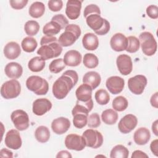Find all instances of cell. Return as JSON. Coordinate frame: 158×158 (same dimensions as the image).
I'll list each match as a JSON object with an SVG mask.
<instances>
[{
    "label": "cell",
    "mask_w": 158,
    "mask_h": 158,
    "mask_svg": "<svg viewBox=\"0 0 158 158\" xmlns=\"http://www.w3.org/2000/svg\"><path fill=\"white\" fill-rule=\"evenodd\" d=\"M101 81V78L100 75L94 71L88 72L83 77V83L89 85L93 89H94L100 85Z\"/></svg>",
    "instance_id": "cell-26"
},
{
    "label": "cell",
    "mask_w": 158,
    "mask_h": 158,
    "mask_svg": "<svg viewBox=\"0 0 158 158\" xmlns=\"http://www.w3.org/2000/svg\"><path fill=\"white\" fill-rule=\"evenodd\" d=\"M128 44L126 51L130 53H134L137 52L140 46V43L138 38L135 36H130L127 38Z\"/></svg>",
    "instance_id": "cell-39"
},
{
    "label": "cell",
    "mask_w": 158,
    "mask_h": 158,
    "mask_svg": "<svg viewBox=\"0 0 158 158\" xmlns=\"http://www.w3.org/2000/svg\"><path fill=\"white\" fill-rule=\"evenodd\" d=\"M110 44L112 49L115 51L120 52L125 51L128 44L127 38L121 33H117L112 36Z\"/></svg>",
    "instance_id": "cell-18"
},
{
    "label": "cell",
    "mask_w": 158,
    "mask_h": 158,
    "mask_svg": "<svg viewBox=\"0 0 158 158\" xmlns=\"http://www.w3.org/2000/svg\"><path fill=\"white\" fill-rule=\"evenodd\" d=\"M83 62L84 65L89 69H94L99 64L98 57L92 53H86L83 57Z\"/></svg>",
    "instance_id": "cell-37"
},
{
    "label": "cell",
    "mask_w": 158,
    "mask_h": 158,
    "mask_svg": "<svg viewBox=\"0 0 158 158\" xmlns=\"http://www.w3.org/2000/svg\"><path fill=\"white\" fill-rule=\"evenodd\" d=\"M5 74L9 78L17 79L20 78L23 73V68L22 65L15 62L8 63L5 67Z\"/></svg>",
    "instance_id": "cell-22"
},
{
    "label": "cell",
    "mask_w": 158,
    "mask_h": 158,
    "mask_svg": "<svg viewBox=\"0 0 158 158\" xmlns=\"http://www.w3.org/2000/svg\"><path fill=\"white\" fill-rule=\"evenodd\" d=\"M125 85L124 80L118 76H112L106 80V86L109 92L113 94L121 93Z\"/></svg>",
    "instance_id": "cell-15"
},
{
    "label": "cell",
    "mask_w": 158,
    "mask_h": 158,
    "mask_svg": "<svg viewBox=\"0 0 158 158\" xmlns=\"http://www.w3.org/2000/svg\"><path fill=\"white\" fill-rule=\"evenodd\" d=\"M147 82V78L145 76L137 75L128 79V86L132 93L139 95L143 93Z\"/></svg>",
    "instance_id": "cell-10"
},
{
    "label": "cell",
    "mask_w": 158,
    "mask_h": 158,
    "mask_svg": "<svg viewBox=\"0 0 158 158\" xmlns=\"http://www.w3.org/2000/svg\"><path fill=\"white\" fill-rule=\"evenodd\" d=\"M151 138L149 130L145 127H140L134 133L133 139L136 144L144 145L148 143Z\"/></svg>",
    "instance_id": "cell-24"
},
{
    "label": "cell",
    "mask_w": 158,
    "mask_h": 158,
    "mask_svg": "<svg viewBox=\"0 0 158 158\" xmlns=\"http://www.w3.org/2000/svg\"><path fill=\"white\" fill-rule=\"evenodd\" d=\"M80 27L78 25L69 24L65 31L59 36L58 42L61 46L67 47L72 46L81 35Z\"/></svg>",
    "instance_id": "cell-4"
},
{
    "label": "cell",
    "mask_w": 158,
    "mask_h": 158,
    "mask_svg": "<svg viewBox=\"0 0 158 158\" xmlns=\"http://www.w3.org/2000/svg\"><path fill=\"white\" fill-rule=\"evenodd\" d=\"M51 20L57 22L62 27V28H65L69 25V21L63 14H57L52 17Z\"/></svg>",
    "instance_id": "cell-45"
},
{
    "label": "cell",
    "mask_w": 158,
    "mask_h": 158,
    "mask_svg": "<svg viewBox=\"0 0 158 158\" xmlns=\"http://www.w3.org/2000/svg\"><path fill=\"white\" fill-rule=\"evenodd\" d=\"M45 11L44 4L39 1L34 2L29 7L28 13L29 15L33 18H40L44 14Z\"/></svg>",
    "instance_id": "cell-28"
},
{
    "label": "cell",
    "mask_w": 158,
    "mask_h": 158,
    "mask_svg": "<svg viewBox=\"0 0 158 158\" xmlns=\"http://www.w3.org/2000/svg\"><path fill=\"white\" fill-rule=\"evenodd\" d=\"M41 47L37 51V54L43 59L57 57L60 55L62 48L56 37L53 36H43L40 41Z\"/></svg>",
    "instance_id": "cell-2"
},
{
    "label": "cell",
    "mask_w": 158,
    "mask_h": 158,
    "mask_svg": "<svg viewBox=\"0 0 158 158\" xmlns=\"http://www.w3.org/2000/svg\"><path fill=\"white\" fill-rule=\"evenodd\" d=\"M65 67V64L64 62V60L62 58L53 60L49 65V71L51 73H58L60 72Z\"/></svg>",
    "instance_id": "cell-41"
},
{
    "label": "cell",
    "mask_w": 158,
    "mask_h": 158,
    "mask_svg": "<svg viewBox=\"0 0 158 158\" xmlns=\"http://www.w3.org/2000/svg\"><path fill=\"white\" fill-rule=\"evenodd\" d=\"M118 114L114 109H109L104 110L101 114L103 122L107 125H114L118 120Z\"/></svg>",
    "instance_id": "cell-31"
},
{
    "label": "cell",
    "mask_w": 158,
    "mask_h": 158,
    "mask_svg": "<svg viewBox=\"0 0 158 158\" xmlns=\"http://www.w3.org/2000/svg\"><path fill=\"white\" fill-rule=\"evenodd\" d=\"M73 117V123L75 127L81 129L86 125L88 115L84 114H75Z\"/></svg>",
    "instance_id": "cell-40"
},
{
    "label": "cell",
    "mask_w": 158,
    "mask_h": 158,
    "mask_svg": "<svg viewBox=\"0 0 158 158\" xmlns=\"http://www.w3.org/2000/svg\"><path fill=\"white\" fill-rule=\"evenodd\" d=\"M21 92V85L15 79L10 80L4 83L1 88V94L6 99L17 98Z\"/></svg>",
    "instance_id": "cell-7"
},
{
    "label": "cell",
    "mask_w": 158,
    "mask_h": 158,
    "mask_svg": "<svg viewBox=\"0 0 158 158\" xmlns=\"http://www.w3.org/2000/svg\"><path fill=\"white\" fill-rule=\"evenodd\" d=\"M88 126L89 128H97L101 125L99 115L97 113H93L88 116Z\"/></svg>",
    "instance_id": "cell-42"
},
{
    "label": "cell",
    "mask_w": 158,
    "mask_h": 158,
    "mask_svg": "<svg viewBox=\"0 0 158 158\" xmlns=\"http://www.w3.org/2000/svg\"><path fill=\"white\" fill-rule=\"evenodd\" d=\"M129 155L128 149L122 144L115 146L111 150L110 157L111 158H127Z\"/></svg>",
    "instance_id": "cell-33"
},
{
    "label": "cell",
    "mask_w": 158,
    "mask_h": 158,
    "mask_svg": "<svg viewBox=\"0 0 158 158\" xmlns=\"http://www.w3.org/2000/svg\"><path fill=\"white\" fill-rule=\"evenodd\" d=\"M72 155L70 154V153L67 151H59L57 156L56 157H72Z\"/></svg>",
    "instance_id": "cell-52"
},
{
    "label": "cell",
    "mask_w": 158,
    "mask_h": 158,
    "mask_svg": "<svg viewBox=\"0 0 158 158\" xmlns=\"http://www.w3.org/2000/svg\"><path fill=\"white\" fill-rule=\"evenodd\" d=\"M93 14H97L100 15L101 10L99 7L96 4L88 5L84 9V12H83L84 17L86 19L89 15Z\"/></svg>",
    "instance_id": "cell-43"
},
{
    "label": "cell",
    "mask_w": 158,
    "mask_h": 158,
    "mask_svg": "<svg viewBox=\"0 0 158 158\" xmlns=\"http://www.w3.org/2000/svg\"><path fill=\"white\" fill-rule=\"evenodd\" d=\"M82 57L80 52L76 50H70L67 51L64 56V62L65 65L76 67L80 64Z\"/></svg>",
    "instance_id": "cell-20"
},
{
    "label": "cell",
    "mask_w": 158,
    "mask_h": 158,
    "mask_svg": "<svg viewBox=\"0 0 158 158\" xmlns=\"http://www.w3.org/2000/svg\"><path fill=\"white\" fill-rule=\"evenodd\" d=\"M78 80V76L76 71L66 70L54 81L52 89L53 95L58 99H64L77 84Z\"/></svg>",
    "instance_id": "cell-1"
},
{
    "label": "cell",
    "mask_w": 158,
    "mask_h": 158,
    "mask_svg": "<svg viewBox=\"0 0 158 158\" xmlns=\"http://www.w3.org/2000/svg\"><path fill=\"white\" fill-rule=\"evenodd\" d=\"M10 118L15 127L19 131L27 130L29 127V117L27 113L21 109L13 111Z\"/></svg>",
    "instance_id": "cell-9"
},
{
    "label": "cell",
    "mask_w": 158,
    "mask_h": 158,
    "mask_svg": "<svg viewBox=\"0 0 158 158\" xmlns=\"http://www.w3.org/2000/svg\"><path fill=\"white\" fill-rule=\"evenodd\" d=\"M70 127V120L65 117H60L53 120L51 123V128L57 135H62L68 131Z\"/></svg>",
    "instance_id": "cell-19"
},
{
    "label": "cell",
    "mask_w": 158,
    "mask_h": 158,
    "mask_svg": "<svg viewBox=\"0 0 158 158\" xmlns=\"http://www.w3.org/2000/svg\"><path fill=\"white\" fill-rule=\"evenodd\" d=\"M91 87L86 83L81 84L80 85L75 91V95L77 101L81 102H87L91 99L92 97Z\"/></svg>",
    "instance_id": "cell-23"
},
{
    "label": "cell",
    "mask_w": 158,
    "mask_h": 158,
    "mask_svg": "<svg viewBox=\"0 0 158 158\" xmlns=\"http://www.w3.org/2000/svg\"><path fill=\"white\" fill-rule=\"evenodd\" d=\"M150 148L152 152L156 156H158V140L157 139L152 141L150 144Z\"/></svg>",
    "instance_id": "cell-48"
},
{
    "label": "cell",
    "mask_w": 158,
    "mask_h": 158,
    "mask_svg": "<svg viewBox=\"0 0 158 158\" xmlns=\"http://www.w3.org/2000/svg\"><path fill=\"white\" fill-rule=\"evenodd\" d=\"M128 105L127 99L122 96H118L115 98L112 101V107L114 110H115L118 112H122L125 110Z\"/></svg>",
    "instance_id": "cell-35"
},
{
    "label": "cell",
    "mask_w": 158,
    "mask_h": 158,
    "mask_svg": "<svg viewBox=\"0 0 158 158\" xmlns=\"http://www.w3.org/2000/svg\"><path fill=\"white\" fill-rule=\"evenodd\" d=\"M65 145L67 149L77 151H82L86 146L83 136L77 134L68 135L65 139Z\"/></svg>",
    "instance_id": "cell-11"
},
{
    "label": "cell",
    "mask_w": 158,
    "mask_h": 158,
    "mask_svg": "<svg viewBox=\"0 0 158 158\" xmlns=\"http://www.w3.org/2000/svg\"><path fill=\"white\" fill-rule=\"evenodd\" d=\"M45 67V60L41 57L36 56L31 58L28 63V69L33 72H39L43 70Z\"/></svg>",
    "instance_id": "cell-30"
},
{
    "label": "cell",
    "mask_w": 158,
    "mask_h": 158,
    "mask_svg": "<svg viewBox=\"0 0 158 158\" xmlns=\"http://www.w3.org/2000/svg\"><path fill=\"white\" fill-rule=\"evenodd\" d=\"M138 157L148 158V156L145 152H144L140 150H136L133 152V154L131 155V158H138Z\"/></svg>",
    "instance_id": "cell-50"
},
{
    "label": "cell",
    "mask_w": 158,
    "mask_h": 158,
    "mask_svg": "<svg viewBox=\"0 0 158 158\" xmlns=\"http://www.w3.org/2000/svg\"><path fill=\"white\" fill-rule=\"evenodd\" d=\"M139 41L143 52L147 56H153L157 48V42L153 35L149 31L142 32L139 36Z\"/></svg>",
    "instance_id": "cell-6"
},
{
    "label": "cell",
    "mask_w": 158,
    "mask_h": 158,
    "mask_svg": "<svg viewBox=\"0 0 158 158\" xmlns=\"http://www.w3.org/2000/svg\"><path fill=\"white\" fill-rule=\"evenodd\" d=\"M81 1L69 0L66 4L65 14L70 20L78 19L80 15L81 9Z\"/></svg>",
    "instance_id": "cell-17"
},
{
    "label": "cell",
    "mask_w": 158,
    "mask_h": 158,
    "mask_svg": "<svg viewBox=\"0 0 158 158\" xmlns=\"http://www.w3.org/2000/svg\"><path fill=\"white\" fill-rule=\"evenodd\" d=\"M157 94H158V93L156 92L154 94L152 95V96L151 98V99H150V102H151V106L152 107H156V108L158 107V106H157V104H158V102H157Z\"/></svg>",
    "instance_id": "cell-51"
},
{
    "label": "cell",
    "mask_w": 158,
    "mask_h": 158,
    "mask_svg": "<svg viewBox=\"0 0 158 158\" xmlns=\"http://www.w3.org/2000/svg\"><path fill=\"white\" fill-rule=\"evenodd\" d=\"M0 157L11 158L13 157V153L10 150L6 148H3L0 151Z\"/></svg>",
    "instance_id": "cell-49"
},
{
    "label": "cell",
    "mask_w": 158,
    "mask_h": 158,
    "mask_svg": "<svg viewBox=\"0 0 158 158\" xmlns=\"http://www.w3.org/2000/svg\"><path fill=\"white\" fill-rule=\"evenodd\" d=\"M52 108L51 102L46 98H39L33 102V112L38 116H41L49 111Z\"/></svg>",
    "instance_id": "cell-16"
},
{
    "label": "cell",
    "mask_w": 158,
    "mask_h": 158,
    "mask_svg": "<svg viewBox=\"0 0 158 158\" xmlns=\"http://www.w3.org/2000/svg\"><path fill=\"white\" fill-rule=\"evenodd\" d=\"M26 86L36 95H44L49 90L48 82L45 79L37 75L29 77L26 81Z\"/></svg>",
    "instance_id": "cell-5"
},
{
    "label": "cell",
    "mask_w": 158,
    "mask_h": 158,
    "mask_svg": "<svg viewBox=\"0 0 158 158\" xmlns=\"http://www.w3.org/2000/svg\"><path fill=\"white\" fill-rule=\"evenodd\" d=\"M28 2V1L27 0H10L9 3L13 9L19 10L25 7Z\"/></svg>",
    "instance_id": "cell-46"
},
{
    "label": "cell",
    "mask_w": 158,
    "mask_h": 158,
    "mask_svg": "<svg viewBox=\"0 0 158 158\" xmlns=\"http://www.w3.org/2000/svg\"><path fill=\"white\" fill-rule=\"evenodd\" d=\"M117 67L123 75H129L133 70V62L130 56L127 54L119 55L116 60Z\"/></svg>",
    "instance_id": "cell-14"
},
{
    "label": "cell",
    "mask_w": 158,
    "mask_h": 158,
    "mask_svg": "<svg viewBox=\"0 0 158 158\" xmlns=\"http://www.w3.org/2000/svg\"><path fill=\"white\" fill-rule=\"evenodd\" d=\"M138 120L135 115L133 114H127L121 118L118 124L119 131L123 133L127 134L131 132L137 125Z\"/></svg>",
    "instance_id": "cell-12"
},
{
    "label": "cell",
    "mask_w": 158,
    "mask_h": 158,
    "mask_svg": "<svg viewBox=\"0 0 158 158\" xmlns=\"http://www.w3.org/2000/svg\"><path fill=\"white\" fill-rule=\"evenodd\" d=\"M82 136L87 147L96 149L101 147L103 143L102 134L96 130L88 129L83 133Z\"/></svg>",
    "instance_id": "cell-8"
},
{
    "label": "cell",
    "mask_w": 158,
    "mask_h": 158,
    "mask_svg": "<svg viewBox=\"0 0 158 158\" xmlns=\"http://www.w3.org/2000/svg\"><path fill=\"white\" fill-rule=\"evenodd\" d=\"M82 44L86 50L94 51L99 46V40L95 34L87 33L82 38Z\"/></svg>",
    "instance_id": "cell-25"
},
{
    "label": "cell",
    "mask_w": 158,
    "mask_h": 158,
    "mask_svg": "<svg viewBox=\"0 0 158 158\" xmlns=\"http://www.w3.org/2000/svg\"><path fill=\"white\" fill-rule=\"evenodd\" d=\"M49 10L52 12H57L62 9L63 7V2L61 0H51L48 3Z\"/></svg>",
    "instance_id": "cell-44"
},
{
    "label": "cell",
    "mask_w": 158,
    "mask_h": 158,
    "mask_svg": "<svg viewBox=\"0 0 158 158\" xmlns=\"http://www.w3.org/2000/svg\"><path fill=\"white\" fill-rule=\"evenodd\" d=\"M96 102L100 105H106L110 101V96L108 92L104 89H98L94 95Z\"/></svg>",
    "instance_id": "cell-38"
},
{
    "label": "cell",
    "mask_w": 158,
    "mask_h": 158,
    "mask_svg": "<svg viewBox=\"0 0 158 158\" xmlns=\"http://www.w3.org/2000/svg\"><path fill=\"white\" fill-rule=\"evenodd\" d=\"M62 29V27L59 23L54 20H51L43 27V33L47 36H53L58 34Z\"/></svg>",
    "instance_id": "cell-29"
},
{
    "label": "cell",
    "mask_w": 158,
    "mask_h": 158,
    "mask_svg": "<svg viewBox=\"0 0 158 158\" xmlns=\"http://www.w3.org/2000/svg\"><path fill=\"white\" fill-rule=\"evenodd\" d=\"M147 15L152 19H156L158 17V7L156 5H150L146 8Z\"/></svg>",
    "instance_id": "cell-47"
},
{
    "label": "cell",
    "mask_w": 158,
    "mask_h": 158,
    "mask_svg": "<svg viewBox=\"0 0 158 158\" xmlns=\"http://www.w3.org/2000/svg\"><path fill=\"white\" fill-rule=\"evenodd\" d=\"M20 46L16 42H9L7 43L4 48V54L5 57L8 59H15L20 56Z\"/></svg>",
    "instance_id": "cell-21"
},
{
    "label": "cell",
    "mask_w": 158,
    "mask_h": 158,
    "mask_svg": "<svg viewBox=\"0 0 158 158\" xmlns=\"http://www.w3.org/2000/svg\"><path fill=\"white\" fill-rule=\"evenodd\" d=\"M152 130L156 136L158 135L157 132V120H156L152 125Z\"/></svg>",
    "instance_id": "cell-53"
},
{
    "label": "cell",
    "mask_w": 158,
    "mask_h": 158,
    "mask_svg": "<svg viewBox=\"0 0 158 158\" xmlns=\"http://www.w3.org/2000/svg\"><path fill=\"white\" fill-rule=\"evenodd\" d=\"M24 30L27 35L32 36L36 35L40 30V25L35 20H28L24 25Z\"/></svg>",
    "instance_id": "cell-36"
},
{
    "label": "cell",
    "mask_w": 158,
    "mask_h": 158,
    "mask_svg": "<svg viewBox=\"0 0 158 158\" xmlns=\"http://www.w3.org/2000/svg\"><path fill=\"white\" fill-rule=\"evenodd\" d=\"M22 49L27 52H33L38 46L36 40L31 36H27L23 38L21 43Z\"/></svg>",
    "instance_id": "cell-34"
},
{
    "label": "cell",
    "mask_w": 158,
    "mask_h": 158,
    "mask_svg": "<svg viewBox=\"0 0 158 158\" xmlns=\"http://www.w3.org/2000/svg\"><path fill=\"white\" fill-rule=\"evenodd\" d=\"M87 25L94 31L96 35H104L110 30V23L100 15L93 14L86 18Z\"/></svg>",
    "instance_id": "cell-3"
},
{
    "label": "cell",
    "mask_w": 158,
    "mask_h": 158,
    "mask_svg": "<svg viewBox=\"0 0 158 158\" xmlns=\"http://www.w3.org/2000/svg\"><path fill=\"white\" fill-rule=\"evenodd\" d=\"M35 136L38 142L41 143H46L50 138L49 130L46 126H40L36 129Z\"/></svg>",
    "instance_id": "cell-32"
},
{
    "label": "cell",
    "mask_w": 158,
    "mask_h": 158,
    "mask_svg": "<svg viewBox=\"0 0 158 158\" xmlns=\"http://www.w3.org/2000/svg\"><path fill=\"white\" fill-rule=\"evenodd\" d=\"M93 107V102L92 99L87 102L77 101L76 105L74 106L72 110V114L73 115L75 114H84L88 116L89 112Z\"/></svg>",
    "instance_id": "cell-27"
},
{
    "label": "cell",
    "mask_w": 158,
    "mask_h": 158,
    "mask_svg": "<svg viewBox=\"0 0 158 158\" xmlns=\"http://www.w3.org/2000/svg\"><path fill=\"white\" fill-rule=\"evenodd\" d=\"M6 146L10 149L14 150L19 149L22 144L20 135L18 130L12 129L6 133L4 139Z\"/></svg>",
    "instance_id": "cell-13"
}]
</instances>
